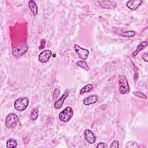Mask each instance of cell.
Returning <instances> with one entry per match:
<instances>
[{
  "label": "cell",
  "mask_w": 148,
  "mask_h": 148,
  "mask_svg": "<svg viewBox=\"0 0 148 148\" xmlns=\"http://www.w3.org/2000/svg\"><path fill=\"white\" fill-rule=\"evenodd\" d=\"M119 91L121 94H125L130 92V87L128 84L127 77L124 75H120L118 80Z\"/></svg>",
  "instance_id": "1"
},
{
  "label": "cell",
  "mask_w": 148,
  "mask_h": 148,
  "mask_svg": "<svg viewBox=\"0 0 148 148\" xmlns=\"http://www.w3.org/2000/svg\"><path fill=\"white\" fill-rule=\"evenodd\" d=\"M29 104V99L27 97H20L17 99L14 103V107L15 109L18 112H23L25 110Z\"/></svg>",
  "instance_id": "2"
},
{
  "label": "cell",
  "mask_w": 148,
  "mask_h": 148,
  "mask_svg": "<svg viewBox=\"0 0 148 148\" xmlns=\"http://www.w3.org/2000/svg\"><path fill=\"white\" fill-rule=\"evenodd\" d=\"M73 114V109L70 106H68L59 113L58 118L61 122L67 123L71 119Z\"/></svg>",
  "instance_id": "3"
},
{
  "label": "cell",
  "mask_w": 148,
  "mask_h": 148,
  "mask_svg": "<svg viewBox=\"0 0 148 148\" xmlns=\"http://www.w3.org/2000/svg\"><path fill=\"white\" fill-rule=\"evenodd\" d=\"M18 117L15 113H9L5 118V125L8 128H14L18 123Z\"/></svg>",
  "instance_id": "4"
},
{
  "label": "cell",
  "mask_w": 148,
  "mask_h": 148,
  "mask_svg": "<svg viewBox=\"0 0 148 148\" xmlns=\"http://www.w3.org/2000/svg\"><path fill=\"white\" fill-rule=\"evenodd\" d=\"M28 47L27 43H22L17 47H14L12 49V54L15 57H19L24 55L27 50Z\"/></svg>",
  "instance_id": "5"
},
{
  "label": "cell",
  "mask_w": 148,
  "mask_h": 148,
  "mask_svg": "<svg viewBox=\"0 0 148 148\" xmlns=\"http://www.w3.org/2000/svg\"><path fill=\"white\" fill-rule=\"evenodd\" d=\"M74 49L80 58L84 61L88 58V56L89 55V51L88 49L82 48L76 44L74 45Z\"/></svg>",
  "instance_id": "6"
},
{
  "label": "cell",
  "mask_w": 148,
  "mask_h": 148,
  "mask_svg": "<svg viewBox=\"0 0 148 148\" xmlns=\"http://www.w3.org/2000/svg\"><path fill=\"white\" fill-rule=\"evenodd\" d=\"M52 56V52L50 50H44L38 56V60L42 63L47 62Z\"/></svg>",
  "instance_id": "7"
},
{
  "label": "cell",
  "mask_w": 148,
  "mask_h": 148,
  "mask_svg": "<svg viewBox=\"0 0 148 148\" xmlns=\"http://www.w3.org/2000/svg\"><path fill=\"white\" fill-rule=\"evenodd\" d=\"M84 136L86 141L90 144H93L96 141V135L90 130L87 129L84 131Z\"/></svg>",
  "instance_id": "8"
},
{
  "label": "cell",
  "mask_w": 148,
  "mask_h": 148,
  "mask_svg": "<svg viewBox=\"0 0 148 148\" xmlns=\"http://www.w3.org/2000/svg\"><path fill=\"white\" fill-rule=\"evenodd\" d=\"M98 2L103 9H114L117 6V3L113 1H98Z\"/></svg>",
  "instance_id": "9"
},
{
  "label": "cell",
  "mask_w": 148,
  "mask_h": 148,
  "mask_svg": "<svg viewBox=\"0 0 148 148\" xmlns=\"http://www.w3.org/2000/svg\"><path fill=\"white\" fill-rule=\"evenodd\" d=\"M142 0H130L128 1L126 3V6L128 8L132 10H136L142 3Z\"/></svg>",
  "instance_id": "10"
},
{
  "label": "cell",
  "mask_w": 148,
  "mask_h": 148,
  "mask_svg": "<svg viewBox=\"0 0 148 148\" xmlns=\"http://www.w3.org/2000/svg\"><path fill=\"white\" fill-rule=\"evenodd\" d=\"M98 101V96L97 94L90 95L83 100V103L85 105H90L96 103Z\"/></svg>",
  "instance_id": "11"
},
{
  "label": "cell",
  "mask_w": 148,
  "mask_h": 148,
  "mask_svg": "<svg viewBox=\"0 0 148 148\" xmlns=\"http://www.w3.org/2000/svg\"><path fill=\"white\" fill-rule=\"evenodd\" d=\"M68 95H69V93L68 92H65L64 93H63L62 95L60 97V98L54 102V108L56 109H60L63 105L64 101L68 97Z\"/></svg>",
  "instance_id": "12"
},
{
  "label": "cell",
  "mask_w": 148,
  "mask_h": 148,
  "mask_svg": "<svg viewBox=\"0 0 148 148\" xmlns=\"http://www.w3.org/2000/svg\"><path fill=\"white\" fill-rule=\"evenodd\" d=\"M28 6L30 9L33 16H35L38 14V6L36 2L34 1L30 0L28 1Z\"/></svg>",
  "instance_id": "13"
},
{
  "label": "cell",
  "mask_w": 148,
  "mask_h": 148,
  "mask_svg": "<svg viewBox=\"0 0 148 148\" xmlns=\"http://www.w3.org/2000/svg\"><path fill=\"white\" fill-rule=\"evenodd\" d=\"M147 46V41H142L141 42L139 45L137 46L136 50L132 53V57H135L141 50L145 49Z\"/></svg>",
  "instance_id": "14"
},
{
  "label": "cell",
  "mask_w": 148,
  "mask_h": 148,
  "mask_svg": "<svg viewBox=\"0 0 148 148\" xmlns=\"http://www.w3.org/2000/svg\"><path fill=\"white\" fill-rule=\"evenodd\" d=\"M93 88H94V86L92 84H88L86 85L85 86H84L83 88H82V89L80 90V91L79 92V94L80 95H82L84 93L90 92L93 89Z\"/></svg>",
  "instance_id": "15"
},
{
  "label": "cell",
  "mask_w": 148,
  "mask_h": 148,
  "mask_svg": "<svg viewBox=\"0 0 148 148\" xmlns=\"http://www.w3.org/2000/svg\"><path fill=\"white\" fill-rule=\"evenodd\" d=\"M38 115H39V109L38 108H34L32 111L30 113V119L32 121H35L36 120L38 117Z\"/></svg>",
  "instance_id": "16"
},
{
  "label": "cell",
  "mask_w": 148,
  "mask_h": 148,
  "mask_svg": "<svg viewBox=\"0 0 148 148\" xmlns=\"http://www.w3.org/2000/svg\"><path fill=\"white\" fill-rule=\"evenodd\" d=\"M76 65L77 66L80 67L81 68H82L83 69H84L86 71H88L90 69L89 66H88L87 62L84 60H80V61H77Z\"/></svg>",
  "instance_id": "17"
},
{
  "label": "cell",
  "mask_w": 148,
  "mask_h": 148,
  "mask_svg": "<svg viewBox=\"0 0 148 148\" xmlns=\"http://www.w3.org/2000/svg\"><path fill=\"white\" fill-rule=\"evenodd\" d=\"M17 145V141L13 138H10L6 141V147L8 148H15Z\"/></svg>",
  "instance_id": "18"
},
{
  "label": "cell",
  "mask_w": 148,
  "mask_h": 148,
  "mask_svg": "<svg viewBox=\"0 0 148 148\" xmlns=\"http://www.w3.org/2000/svg\"><path fill=\"white\" fill-rule=\"evenodd\" d=\"M136 33L134 31H125V32H122L120 34V35L124 37H133L135 35Z\"/></svg>",
  "instance_id": "19"
},
{
  "label": "cell",
  "mask_w": 148,
  "mask_h": 148,
  "mask_svg": "<svg viewBox=\"0 0 148 148\" xmlns=\"http://www.w3.org/2000/svg\"><path fill=\"white\" fill-rule=\"evenodd\" d=\"M133 94L135 96H136V97H138L139 98H142V99H147V96L143 92H139V91H134V92H133Z\"/></svg>",
  "instance_id": "20"
},
{
  "label": "cell",
  "mask_w": 148,
  "mask_h": 148,
  "mask_svg": "<svg viewBox=\"0 0 148 148\" xmlns=\"http://www.w3.org/2000/svg\"><path fill=\"white\" fill-rule=\"evenodd\" d=\"M126 147H138V145L135 141L128 142L125 145Z\"/></svg>",
  "instance_id": "21"
},
{
  "label": "cell",
  "mask_w": 148,
  "mask_h": 148,
  "mask_svg": "<svg viewBox=\"0 0 148 148\" xmlns=\"http://www.w3.org/2000/svg\"><path fill=\"white\" fill-rule=\"evenodd\" d=\"M119 147V142L117 139L114 140L110 145V148H118Z\"/></svg>",
  "instance_id": "22"
},
{
  "label": "cell",
  "mask_w": 148,
  "mask_h": 148,
  "mask_svg": "<svg viewBox=\"0 0 148 148\" xmlns=\"http://www.w3.org/2000/svg\"><path fill=\"white\" fill-rule=\"evenodd\" d=\"M60 94V90L58 88H56L53 91V97L54 98H57L59 97Z\"/></svg>",
  "instance_id": "23"
},
{
  "label": "cell",
  "mask_w": 148,
  "mask_h": 148,
  "mask_svg": "<svg viewBox=\"0 0 148 148\" xmlns=\"http://www.w3.org/2000/svg\"><path fill=\"white\" fill-rule=\"evenodd\" d=\"M108 145L106 143H104V142H99L97 146V148H103V147H107Z\"/></svg>",
  "instance_id": "24"
},
{
  "label": "cell",
  "mask_w": 148,
  "mask_h": 148,
  "mask_svg": "<svg viewBox=\"0 0 148 148\" xmlns=\"http://www.w3.org/2000/svg\"><path fill=\"white\" fill-rule=\"evenodd\" d=\"M147 57H148L147 53H146V52L143 53V54L142 56V59L144 61H145V62H147V61H148V58H147Z\"/></svg>",
  "instance_id": "25"
}]
</instances>
